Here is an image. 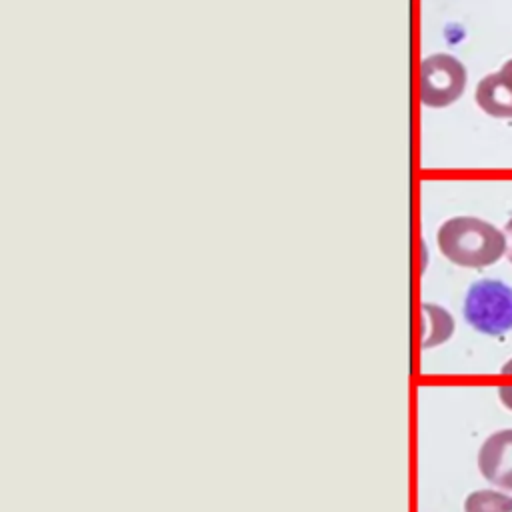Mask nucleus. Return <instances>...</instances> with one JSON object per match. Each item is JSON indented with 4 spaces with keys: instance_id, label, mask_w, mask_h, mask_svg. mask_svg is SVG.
Here are the masks:
<instances>
[{
    "instance_id": "obj_1",
    "label": "nucleus",
    "mask_w": 512,
    "mask_h": 512,
    "mask_svg": "<svg viewBox=\"0 0 512 512\" xmlns=\"http://www.w3.org/2000/svg\"><path fill=\"white\" fill-rule=\"evenodd\" d=\"M440 254L462 268H486L508 250L506 234L492 222L476 216H454L436 230Z\"/></svg>"
},
{
    "instance_id": "obj_2",
    "label": "nucleus",
    "mask_w": 512,
    "mask_h": 512,
    "mask_svg": "<svg viewBox=\"0 0 512 512\" xmlns=\"http://www.w3.org/2000/svg\"><path fill=\"white\" fill-rule=\"evenodd\" d=\"M466 322L486 334V336H502L512 330V286L484 278L470 284L464 306H462Z\"/></svg>"
},
{
    "instance_id": "obj_3",
    "label": "nucleus",
    "mask_w": 512,
    "mask_h": 512,
    "mask_svg": "<svg viewBox=\"0 0 512 512\" xmlns=\"http://www.w3.org/2000/svg\"><path fill=\"white\" fill-rule=\"evenodd\" d=\"M468 72L464 64L446 52H436L420 62L418 96L428 108H446L454 104L466 88Z\"/></svg>"
},
{
    "instance_id": "obj_4",
    "label": "nucleus",
    "mask_w": 512,
    "mask_h": 512,
    "mask_svg": "<svg viewBox=\"0 0 512 512\" xmlns=\"http://www.w3.org/2000/svg\"><path fill=\"white\" fill-rule=\"evenodd\" d=\"M476 462L490 484L512 490V428L492 432L482 442Z\"/></svg>"
},
{
    "instance_id": "obj_5",
    "label": "nucleus",
    "mask_w": 512,
    "mask_h": 512,
    "mask_svg": "<svg viewBox=\"0 0 512 512\" xmlns=\"http://www.w3.org/2000/svg\"><path fill=\"white\" fill-rule=\"evenodd\" d=\"M474 100L492 118H512V58L478 82Z\"/></svg>"
},
{
    "instance_id": "obj_6",
    "label": "nucleus",
    "mask_w": 512,
    "mask_h": 512,
    "mask_svg": "<svg viewBox=\"0 0 512 512\" xmlns=\"http://www.w3.org/2000/svg\"><path fill=\"white\" fill-rule=\"evenodd\" d=\"M420 312H422L420 346L424 350L436 348L452 338L456 322H454V316L444 306L434 304V302H424Z\"/></svg>"
},
{
    "instance_id": "obj_7",
    "label": "nucleus",
    "mask_w": 512,
    "mask_h": 512,
    "mask_svg": "<svg viewBox=\"0 0 512 512\" xmlns=\"http://www.w3.org/2000/svg\"><path fill=\"white\" fill-rule=\"evenodd\" d=\"M464 512H512V496L500 490H474L464 500Z\"/></svg>"
},
{
    "instance_id": "obj_8",
    "label": "nucleus",
    "mask_w": 512,
    "mask_h": 512,
    "mask_svg": "<svg viewBox=\"0 0 512 512\" xmlns=\"http://www.w3.org/2000/svg\"><path fill=\"white\" fill-rule=\"evenodd\" d=\"M498 398H500V402H502L506 408L512 410V384L500 386V388H498Z\"/></svg>"
},
{
    "instance_id": "obj_9",
    "label": "nucleus",
    "mask_w": 512,
    "mask_h": 512,
    "mask_svg": "<svg viewBox=\"0 0 512 512\" xmlns=\"http://www.w3.org/2000/svg\"><path fill=\"white\" fill-rule=\"evenodd\" d=\"M504 234H506V238H508V242H510V246H508V260H510V264H512V218L506 222Z\"/></svg>"
},
{
    "instance_id": "obj_10",
    "label": "nucleus",
    "mask_w": 512,
    "mask_h": 512,
    "mask_svg": "<svg viewBox=\"0 0 512 512\" xmlns=\"http://www.w3.org/2000/svg\"><path fill=\"white\" fill-rule=\"evenodd\" d=\"M500 372H502V376H512V358L500 368Z\"/></svg>"
}]
</instances>
